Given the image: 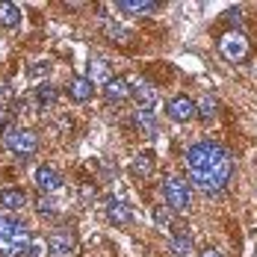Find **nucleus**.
Instances as JSON below:
<instances>
[{"label": "nucleus", "mask_w": 257, "mask_h": 257, "mask_svg": "<svg viewBox=\"0 0 257 257\" xmlns=\"http://www.w3.org/2000/svg\"><path fill=\"white\" fill-rule=\"evenodd\" d=\"M233 175V160L228 157L222 166H216V169H192V183L207 192L210 198H219V195H225V189H228V180Z\"/></svg>", "instance_id": "nucleus-1"}, {"label": "nucleus", "mask_w": 257, "mask_h": 257, "mask_svg": "<svg viewBox=\"0 0 257 257\" xmlns=\"http://www.w3.org/2000/svg\"><path fill=\"white\" fill-rule=\"evenodd\" d=\"M195 109H198V115H201L204 121H213V115L219 112V98H216V95H204L201 101L195 103Z\"/></svg>", "instance_id": "nucleus-19"}, {"label": "nucleus", "mask_w": 257, "mask_h": 257, "mask_svg": "<svg viewBox=\"0 0 257 257\" xmlns=\"http://www.w3.org/2000/svg\"><path fill=\"white\" fill-rule=\"evenodd\" d=\"M103 95L109 103H124L130 98V80L124 77H112L106 86H103Z\"/></svg>", "instance_id": "nucleus-11"}, {"label": "nucleus", "mask_w": 257, "mask_h": 257, "mask_svg": "<svg viewBox=\"0 0 257 257\" xmlns=\"http://www.w3.org/2000/svg\"><path fill=\"white\" fill-rule=\"evenodd\" d=\"M163 198H166V207L172 213H186L192 207V189H189L186 178L169 175V178L163 180Z\"/></svg>", "instance_id": "nucleus-3"}, {"label": "nucleus", "mask_w": 257, "mask_h": 257, "mask_svg": "<svg viewBox=\"0 0 257 257\" xmlns=\"http://www.w3.org/2000/svg\"><path fill=\"white\" fill-rule=\"evenodd\" d=\"M228 160V151L219 142H195L186 148V163L189 169H216Z\"/></svg>", "instance_id": "nucleus-2"}, {"label": "nucleus", "mask_w": 257, "mask_h": 257, "mask_svg": "<svg viewBox=\"0 0 257 257\" xmlns=\"http://www.w3.org/2000/svg\"><path fill=\"white\" fill-rule=\"evenodd\" d=\"M48 71H51V65H48V62H39V65L30 68V77H45Z\"/></svg>", "instance_id": "nucleus-25"}, {"label": "nucleus", "mask_w": 257, "mask_h": 257, "mask_svg": "<svg viewBox=\"0 0 257 257\" xmlns=\"http://www.w3.org/2000/svg\"><path fill=\"white\" fill-rule=\"evenodd\" d=\"M36 101L42 103V106H53V103H56V89H53L51 83H42V86L36 89Z\"/></svg>", "instance_id": "nucleus-21"}, {"label": "nucleus", "mask_w": 257, "mask_h": 257, "mask_svg": "<svg viewBox=\"0 0 257 257\" xmlns=\"http://www.w3.org/2000/svg\"><path fill=\"white\" fill-rule=\"evenodd\" d=\"M21 9L15 3H0V27H18Z\"/></svg>", "instance_id": "nucleus-20"}, {"label": "nucleus", "mask_w": 257, "mask_h": 257, "mask_svg": "<svg viewBox=\"0 0 257 257\" xmlns=\"http://www.w3.org/2000/svg\"><path fill=\"white\" fill-rule=\"evenodd\" d=\"M74 248H77V233L71 231V228H56V231H51V236H48V251L53 257H71Z\"/></svg>", "instance_id": "nucleus-5"}, {"label": "nucleus", "mask_w": 257, "mask_h": 257, "mask_svg": "<svg viewBox=\"0 0 257 257\" xmlns=\"http://www.w3.org/2000/svg\"><path fill=\"white\" fill-rule=\"evenodd\" d=\"M133 124L139 130H145V133H154V115H151V112H139V115L133 118Z\"/></svg>", "instance_id": "nucleus-24"}, {"label": "nucleus", "mask_w": 257, "mask_h": 257, "mask_svg": "<svg viewBox=\"0 0 257 257\" xmlns=\"http://www.w3.org/2000/svg\"><path fill=\"white\" fill-rule=\"evenodd\" d=\"M130 95H133V101L139 103L142 112H151V109H154L157 89L148 83V80H136V83H130Z\"/></svg>", "instance_id": "nucleus-7"}, {"label": "nucleus", "mask_w": 257, "mask_h": 257, "mask_svg": "<svg viewBox=\"0 0 257 257\" xmlns=\"http://www.w3.org/2000/svg\"><path fill=\"white\" fill-rule=\"evenodd\" d=\"M166 112H169V118H175V121H192V118L198 115L195 101H189L186 95L172 98V101H169V106H166Z\"/></svg>", "instance_id": "nucleus-8"}, {"label": "nucleus", "mask_w": 257, "mask_h": 257, "mask_svg": "<svg viewBox=\"0 0 257 257\" xmlns=\"http://www.w3.org/2000/svg\"><path fill=\"white\" fill-rule=\"evenodd\" d=\"M3 148L12 151L15 157H30L39 148V136L30 127H9L3 130Z\"/></svg>", "instance_id": "nucleus-4"}, {"label": "nucleus", "mask_w": 257, "mask_h": 257, "mask_svg": "<svg viewBox=\"0 0 257 257\" xmlns=\"http://www.w3.org/2000/svg\"><path fill=\"white\" fill-rule=\"evenodd\" d=\"M103 33H106L109 42H118V45H127L130 39H133L130 30L124 24H118V21H106V24H103Z\"/></svg>", "instance_id": "nucleus-18"}, {"label": "nucleus", "mask_w": 257, "mask_h": 257, "mask_svg": "<svg viewBox=\"0 0 257 257\" xmlns=\"http://www.w3.org/2000/svg\"><path fill=\"white\" fill-rule=\"evenodd\" d=\"M12 98V89H9V83H0V101H9Z\"/></svg>", "instance_id": "nucleus-27"}, {"label": "nucleus", "mask_w": 257, "mask_h": 257, "mask_svg": "<svg viewBox=\"0 0 257 257\" xmlns=\"http://www.w3.org/2000/svg\"><path fill=\"white\" fill-rule=\"evenodd\" d=\"M130 175L133 178H151L154 175V154L151 151H142L130 160Z\"/></svg>", "instance_id": "nucleus-15"}, {"label": "nucleus", "mask_w": 257, "mask_h": 257, "mask_svg": "<svg viewBox=\"0 0 257 257\" xmlns=\"http://www.w3.org/2000/svg\"><path fill=\"white\" fill-rule=\"evenodd\" d=\"M68 95H71V101L86 103V101H92L95 86H92L86 77H71V80H68Z\"/></svg>", "instance_id": "nucleus-14"}, {"label": "nucleus", "mask_w": 257, "mask_h": 257, "mask_svg": "<svg viewBox=\"0 0 257 257\" xmlns=\"http://www.w3.org/2000/svg\"><path fill=\"white\" fill-rule=\"evenodd\" d=\"M106 219L112 225H130L133 222V210H130L121 198H109L106 201Z\"/></svg>", "instance_id": "nucleus-10"}, {"label": "nucleus", "mask_w": 257, "mask_h": 257, "mask_svg": "<svg viewBox=\"0 0 257 257\" xmlns=\"http://www.w3.org/2000/svg\"><path fill=\"white\" fill-rule=\"evenodd\" d=\"M169 248L175 257H192V236L186 228H175L172 239H169Z\"/></svg>", "instance_id": "nucleus-12"}, {"label": "nucleus", "mask_w": 257, "mask_h": 257, "mask_svg": "<svg viewBox=\"0 0 257 257\" xmlns=\"http://www.w3.org/2000/svg\"><path fill=\"white\" fill-rule=\"evenodd\" d=\"M86 80H89V83H103V86H106V83L112 80L109 62H106L103 56H92V59H89V77Z\"/></svg>", "instance_id": "nucleus-13"}, {"label": "nucleus", "mask_w": 257, "mask_h": 257, "mask_svg": "<svg viewBox=\"0 0 257 257\" xmlns=\"http://www.w3.org/2000/svg\"><path fill=\"white\" fill-rule=\"evenodd\" d=\"M6 124H9V112H6V109H0V130L6 127Z\"/></svg>", "instance_id": "nucleus-28"}, {"label": "nucleus", "mask_w": 257, "mask_h": 257, "mask_svg": "<svg viewBox=\"0 0 257 257\" xmlns=\"http://www.w3.org/2000/svg\"><path fill=\"white\" fill-rule=\"evenodd\" d=\"M151 216H154V222L160 225V228H166V225H172V210L166 204H157L154 210H151Z\"/></svg>", "instance_id": "nucleus-23"}, {"label": "nucleus", "mask_w": 257, "mask_h": 257, "mask_svg": "<svg viewBox=\"0 0 257 257\" xmlns=\"http://www.w3.org/2000/svg\"><path fill=\"white\" fill-rule=\"evenodd\" d=\"M201 257H222L216 248H207V251H201Z\"/></svg>", "instance_id": "nucleus-29"}, {"label": "nucleus", "mask_w": 257, "mask_h": 257, "mask_svg": "<svg viewBox=\"0 0 257 257\" xmlns=\"http://www.w3.org/2000/svg\"><path fill=\"white\" fill-rule=\"evenodd\" d=\"M219 51H222V56H228L231 62H242L248 56V42H245V36L239 30H231V33H225L219 39Z\"/></svg>", "instance_id": "nucleus-6"}, {"label": "nucleus", "mask_w": 257, "mask_h": 257, "mask_svg": "<svg viewBox=\"0 0 257 257\" xmlns=\"http://www.w3.org/2000/svg\"><path fill=\"white\" fill-rule=\"evenodd\" d=\"M36 210H39V216H53V213H56V204H53L51 195L42 192V195L36 198Z\"/></svg>", "instance_id": "nucleus-22"}, {"label": "nucleus", "mask_w": 257, "mask_h": 257, "mask_svg": "<svg viewBox=\"0 0 257 257\" xmlns=\"http://www.w3.org/2000/svg\"><path fill=\"white\" fill-rule=\"evenodd\" d=\"M118 9L133 12V15H148V12L160 9V3L157 0H118Z\"/></svg>", "instance_id": "nucleus-17"}, {"label": "nucleus", "mask_w": 257, "mask_h": 257, "mask_svg": "<svg viewBox=\"0 0 257 257\" xmlns=\"http://www.w3.org/2000/svg\"><path fill=\"white\" fill-rule=\"evenodd\" d=\"M36 186H39L45 195H51V192H56V189L62 186V175H59L53 166H39V169H36Z\"/></svg>", "instance_id": "nucleus-9"}, {"label": "nucleus", "mask_w": 257, "mask_h": 257, "mask_svg": "<svg viewBox=\"0 0 257 257\" xmlns=\"http://www.w3.org/2000/svg\"><path fill=\"white\" fill-rule=\"evenodd\" d=\"M27 204V192L18 186H9V189H0V207L3 210H21Z\"/></svg>", "instance_id": "nucleus-16"}, {"label": "nucleus", "mask_w": 257, "mask_h": 257, "mask_svg": "<svg viewBox=\"0 0 257 257\" xmlns=\"http://www.w3.org/2000/svg\"><path fill=\"white\" fill-rule=\"evenodd\" d=\"M225 18H228L231 24H239V21H242V9H239V6H231V9L225 12Z\"/></svg>", "instance_id": "nucleus-26"}]
</instances>
